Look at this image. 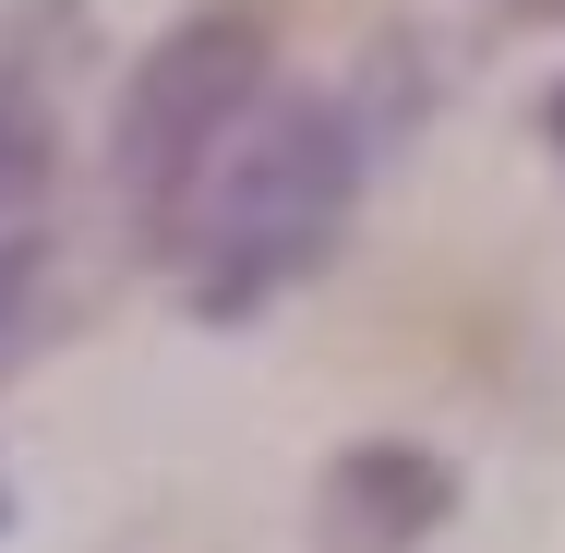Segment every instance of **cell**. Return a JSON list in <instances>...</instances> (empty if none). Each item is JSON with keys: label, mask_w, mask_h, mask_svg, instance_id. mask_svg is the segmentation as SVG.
<instances>
[{"label": "cell", "mask_w": 565, "mask_h": 553, "mask_svg": "<svg viewBox=\"0 0 565 553\" xmlns=\"http://www.w3.org/2000/svg\"><path fill=\"white\" fill-rule=\"evenodd\" d=\"M554 145H565V97H554Z\"/></svg>", "instance_id": "7"}, {"label": "cell", "mask_w": 565, "mask_h": 553, "mask_svg": "<svg viewBox=\"0 0 565 553\" xmlns=\"http://www.w3.org/2000/svg\"><path fill=\"white\" fill-rule=\"evenodd\" d=\"M518 12H565V0H518Z\"/></svg>", "instance_id": "6"}, {"label": "cell", "mask_w": 565, "mask_h": 553, "mask_svg": "<svg viewBox=\"0 0 565 553\" xmlns=\"http://www.w3.org/2000/svg\"><path fill=\"white\" fill-rule=\"evenodd\" d=\"M36 289H49V277H36V253H0V373H12V361H24V337H36Z\"/></svg>", "instance_id": "5"}, {"label": "cell", "mask_w": 565, "mask_h": 553, "mask_svg": "<svg viewBox=\"0 0 565 553\" xmlns=\"http://www.w3.org/2000/svg\"><path fill=\"white\" fill-rule=\"evenodd\" d=\"M253 97H265V12H193V24L132 73L120 193H132V217H145V228L169 217V193L193 181V157H205Z\"/></svg>", "instance_id": "2"}, {"label": "cell", "mask_w": 565, "mask_h": 553, "mask_svg": "<svg viewBox=\"0 0 565 553\" xmlns=\"http://www.w3.org/2000/svg\"><path fill=\"white\" fill-rule=\"evenodd\" d=\"M36 181H49V120H36V109H12V97H0V205H24Z\"/></svg>", "instance_id": "4"}, {"label": "cell", "mask_w": 565, "mask_h": 553, "mask_svg": "<svg viewBox=\"0 0 565 553\" xmlns=\"http://www.w3.org/2000/svg\"><path fill=\"white\" fill-rule=\"evenodd\" d=\"M434 518H446V469L409 457V445H361V457H338V481H326V530L349 553H397V542H422Z\"/></svg>", "instance_id": "3"}, {"label": "cell", "mask_w": 565, "mask_h": 553, "mask_svg": "<svg viewBox=\"0 0 565 553\" xmlns=\"http://www.w3.org/2000/svg\"><path fill=\"white\" fill-rule=\"evenodd\" d=\"M349 205V120L313 97H253L217 145L193 157V181L169 193L157 241L181 253L205 313H253L265 289H289Z\"/></svg>", "instance_id": "1"}]
</instances>
